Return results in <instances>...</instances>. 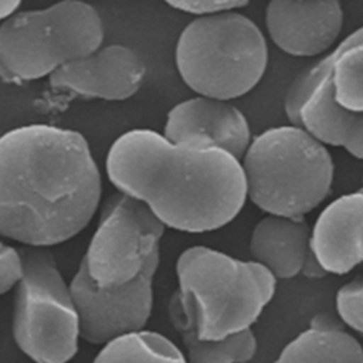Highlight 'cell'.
<instances>
[{"label":"cell","instance_id":"2e32d148","mask_svg":"<svg viewBox=\"0 0 363 363\" xmlns=\"http://www.w3.org/2000/svg\"><path fill=\"white\" fill-rule=\"evenodd\" d=\"M274 363H363V347L339 319L320 312Z\"/></svg>","mask_w":363,"mask_h":363},{"label":"cell","instance_id":"3957f363","mask_svg":"<svg viewBox=\"0 0 363 363\" xmlns=\"http://www.w3.org/2000/svg\"><path fill=\"white\" fill-rule=\"evenodd\" d=\"M176 277L173 294L200 340H221L251 329L277 288L262 265L206 245H191L179 255Z\"/></svg>","mask_w":363,"mask_h":363},{"label":"cell","instance_id":"ac0fdd59","mask_svg":"<svg viewBox=\"0 0 363 363\" xmlns=\"http://www.w3.org/2000/svg\"><path fill=\"white\" fill-rule=\"evenodd\" d=\"M330 88L343 109L363 113V26L332 48Z\"/></svg>","mask_w":363,"mask_h":363},{"label":"cell","instance_id":"8992f818","mask_svg":"<svg viewBox=\"0 0 363 363\" xmlns=\"http://www.w3.org/2000/svg\"><path fill=\"white\" fill-rule=\"evenodd\" d=\"M104 21L84 1L17 11L0 24V78L23 84L51 77L104 43Z\"/></svg>","mask_w":363,"mask_h":363},{"label":"cell","instance_id":"52a82bcc","mask_svg":"<svg viewBox=\"0 0 363 363\" xmlns=\"http://www.w3.org/2000/svg\"><path fill=\"white\" fill-rule=\"evenodd\" d=\"M21 255L24 274L14 295V342L34 363H68L81 339L69 284L47 248L26 247Z\"/></svg>","mask_w":363,"mask_h":363},{"label":"cell","instance_id":"484cf974","mask_svg":"<svg viewBox=\"0 0 363 363\" xmlns=\"http://www.w3.org/2000/svg\"><path fill=\"white\" fill-rule=\"evenodd\" d=\"M359 191H362V193H363V186L359 189Z\"/></svg>","mask_w":363,"mask_h":363},{"label":"cell","instance_id":"9a60e30c","mask_svg":"<svg viewBox=\"0 0 363 363\" xmlns=\"http://www.w3.org/2000/svg\"><path fill=\"white\" fill-rule=\"evenodd\" d=\"M301 126L325 146L343 147L363 160V113L340 108L332 98L330 71L309 94L299 112Z\"/></svg>","mask_w":363,"mask_h":363},{"label":"cell","instance_id":"5b68a950","mask_svg":"<svg viewBox=\"0 0 363 363\" xmlns=\"http://www.w3.org/2000/svg\"><path fill=\"white\" fill-rule=\"evenodd\" d=\"M174 64L199 96L231 102L262 79L268 45L261 28L241 11L196 17L177 37Z\"/></svg>","mask_w":363,"mask_h":363},{"label":"cell","instance_id":"cb8c5ba5","mask_svg":"<svg viewBox=\"0 0 363 363\" xmlns=\"http://www.w3.org/2000/svg\"><path fill=\"white\" fill-rule=\"evenodd\" d=\"M301 275L306 277V278H312V279H316V278H323L326 277L328 274L323 271V268L320 267V264L318 262V259L315 258L313 252L309 250L306 258H305V262L302 265V269H301Z\"/></svg>","mask_w":363,"mask_h":363},{"label":"cell","instance_id":"30bf717a","mask_svg":"<svg viewBox=\"0 0 363 363\" xmlns=\"http://www.w3.org/2000/svg\"><path fill=\"white\" fill-rule=\"evenodd\" d=\"M162 135L173 143L224 150L240 162L252 140L250 123L235 105L199 95L167 112Z\"/></svg>","mask_w":363,"mask_h":363},{"label":"cell","instance_id":"5bb4252c","mask_svg":"<svg viewBox=\"0 0 363 363\" xmlns=\"http://www.w3.org/2000/svg\"><path fill=\"white\" fill-rule=\"evenodd\" d=\"M248 248L252 261L277 281L294 278L311 250V227L305 218L265 216L254 225Z\"/></svg>","mask_w":363,"mask_h":363},{"label":"cell","instance_id":"8fae6325","mask_svg":"<svg viewBox=\"0 0 363 363\" xmlns=\"http://www.w3.org/2000/svg\"><path fill=\"white\" fill-rule=\"evenodd\" d=\"M145 75L146 65L135 50L109 44L60 68L50 84L77 96L125 101L140 89Z\"/></svg>","mask_w":363,"mask_h":363},{"label":"cell","instance_id":"277c9868","mask_svg":"<svg viewBox=\"0 0 363 363\" xmlns=\"http://www.w3.org/2000/svg\"><path fill=\"white\" fill-rule=\"evenodd\" d=\"M241 167L247 200L267 216L305 218L330 193L335 164L328 147L302 126L265 129L252 138Z\"/></svg>","mask_w":363,"mask_h":363},{"label":"cell","instance_id":"ffe728a7","mask_svg":"<svg viewBox=\"0 0 363 363\" xmlns=\"http://www.w3.org/2000/svg\"><path fill=\"white\" fill-rule=\"evenodd\" d=\"M333 62V54L332 50L322 57L315 64L306 67L302 72H299L291 85L286 89L285 99H284V112L286 119L289 121V125L301 126L299 121V112L303 106L305 101L308 99L309 94L313 91L316 84L320 81V78L328 74L332 68Z\"/></svg>","mask_w":363,"mask_h":363},{"label":"cell","instance_id":"7a4b0ae2","mask_svg":"<svg viewBox=\"0 0 363 363\" xmlns=\"http://www.w3.org/2000/svg\"><path fill=\"white\" fill-rule=\"evenodd\" d=\"M105 169L118 193L143 203L176 231H216L247 201L240 160L216 147L173 143L150 129L122 133L108 150Z\"/></svg>","mask_w":363,"mask_h":363},{"label":"cell","instance_id":"7402d4cb","mask_svg":"<svg viewBox=\"0 0 363 363\" xmlns=\"http://www.w3.org/2000/svg\"><path fill=\"white\" fill-rule=\"evenodd\" d=\"M24 274L21 250L0 242V295L7 294L18 285Z\"/></svg>","mask_w":363,"mask_h":363},{"label":"cell","instance_id":"603a6c76","mask_svg":"<svg viewBox=\"0 0 363 363\" xmlns=\"http://www.w3.org/2000/svg\"><path fill=\"white\" fill-rule=\"evenodd\" d=\"M167 6L196 17H210L228 11H240L248 6V1L237 0H182L167 1Z\"/></svg>","mask_w":363,"mask_h":363},{"label":"cell","instance_id":"d6986e66","mask_svg":"<svg viewBox=\"0 0 363 363\" xmlns=\"http://www.w3.org/2000/svg\"><path fill=\"white\" fill-rule=\"evenodd\" d=\"M92 363H189L184 353L166 336L139 330L121 336L98 352Z\"/></svg>","mask_w":363,"mask_h":363},{"label":"cell","instance_id":"d4e9b609","mask_svg":"<svg viewBox=\"0 0 363 363\" xmlns=\"http://www.w3.org/2000/svg\"><path fill=\"white\" fill-rule=\"evenodd\" d=\"M20 1H0V21L7 20L14 13H17V9L20 7Z\"/></svg>","mask_w":363,"mask_h":363},{"label":"cell","instance_id":"9c48e42d","mask_svg":"<svg viewBox=\"0 0 363 363\" xmlns=\"http://www.w3.org/2000/svg\"><path fill=\"white\" fill-rule=\"evenodd\" d=\"M160 252L155 254L143 271L119 286H98L81 261L69 282L79 318V335L88 343L106 345L121 336L143 330L153 308V278Z\"/></svg>","mask_w":363,"mask_h":363},{"label":"cell","instance_id":"e0dca14e","mask_svg":"<svg viewBox=\"0 0 363 363\" xmlns=\"http://www.w3.org/2000/svg\"><path fill=\"white\" fill-rule=\"evenodd\" d=\"M169 319L180 335L187 350L189 363H247L257 352V339L251 329L227 336L221 340H200L186 320L179 301L173 294L169 301Z\"/></svg>","mask_w":363,"mask_h":363},{"label":"cell","instance_id":"ba28073f","mask_svg":"<svg viewBox=\"0 0 363 363\" xmlns=\"http://www.w3.org/2000/svg\"><path fill=\"white\" fill-rule=\"evenodd\" d=\"M166 227L140 201L122 193L112 194L81 259L91 279L101 288L119 286L135 279L160 252Z\"/></svg>","mask_w":363,"mask_h":363},{"label":"cell","instance_id":"4fadbf2b","mask_svg":"<svg viewBox=\"0 0 363 363\" xmlns=\"http://www.w3.org/2000/svg\"><path fill=\"white\" fill-rule=\"evenodd\" d=\"M311 251L326 274L345 275L363 264V193L330 201L311 227Z\"/></svg>","mask_w":363,"mask_h":363},{"label":"cell","instance_id":"44dd1931","mask_svg":"<svg viewBox=\"0 0 363 363\" xmlns=\"http://www.w3.org/2000/svg\"><path fill=\"white\" fill-rule=\"evenodd\" d=\"M339 320L363 336V277L354 278L336 294Z\"/></svg>","mask_w":363,"mask_h":363},{"label":"cell","instance_id":"6da1fadb","mask_svg":"<svg viewBox=\"0 0 363 363\" xmlns=\"http://www.w3.org/2000/svg\"><path fill=\"white\" fill-rule=\"evenodd\" d=\"M99 167L77 130L33 123L0 136V235L30 248L74 238L95 216Z\"/></svg>","mask_w":363,"mask_h":363},{"label":"cell","instance_id":"7c38bea8","mask_svg":"<svg viewBox=\"0 0 363 363\" xmlns=\"http://www.w3.org/2000/svg\"><path fill=\"white\" fill-rule=\"evenodd\" d=\"M265 27L285 54L316 57L333 48L343 27V7L336 0H274L265 7Z\"/></svg>","mask_w":363,"mask_h":363}]
</instances>
